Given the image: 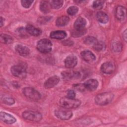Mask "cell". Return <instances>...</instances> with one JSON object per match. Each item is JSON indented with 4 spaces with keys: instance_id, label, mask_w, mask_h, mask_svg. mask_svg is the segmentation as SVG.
Masks as SVG:
<instances>
[{
    "instance_id": "9a60e30c",
    "label": "cell",
    "mask_w": 127,
    "mask_h": 127,
    "mask_svg": "<svg viewBox=\"0 0 127 127\" xmlns=\"http://www.w3.org/2000/svg\"><path fill=\"white\" fill-rule=\"evenodd\" d=\"M15 49L16 52L21 56H28L30 53V50L28 47L20 44L16 45Z\"/></svg>"
},
{
    "instance_id": "4fadbf2b",
    "label": "cell",
    "mask_w": 127,
    "mask_h": 127,
    "mask_svg": "<svg viewBox=\"0 0 127 127\" xmlns=\"http://www.w3.org/2000/svg\"><path fill=\"white\" fill-rule=\"evenodd\" d=\"M0 118L2 122L8 124H12L16 122V119L13 116L5 112H0Z\"/></svg>"
},
{
    "instance_id": "cb8c5ba5",
    "label": "cell",
    "mask_w": 127,
    "mask_h": 127,
    "mask_svg": "<svg viewBox=\"0 0 127 127\" xmlns=\"http://www.w3.org/2000/svg\"><path fill=\"white\" fill-rule=\"evenodd\" d=\"M64 1L62 0H53L50 1L51 7L53 9H59L61 8L63 4Z\"/></svg>"
},
{
    "instance_id": "52a82bcc",
    "label": "cell",
    "mask_w": 127,
    "mask_h": 127,
    "mask_svg": "<svg viewBox=\"0 0 127 127\" xmlns=\"http://www.w3.org/2000/svg\"><path fill=\"white\" fill-rule=\"evenodd\" d=\"M55 116L62 120H67L70 119L72 116V113L70 111L58 109L55 111Z\"/></svg>"
},
{
    "instance_id": "d6a6232c",
    "label": "cell",
    "mask_w": 127,
    "mask_h": 127,
    "mask_svg": "<svg viewBox=\"0 0 127 127\" xmlns=\"http://www.w3.org/2000/svg\"><path fill=\"white\" fill-rule=\"evenodd\" d=\"M67 97L69 98H74L75 97V93L72 90H68L67 91Z\"/></svg>"
},
{
    "instance_id": "d4e9b609",
    "label": "cell",
    "mask_w": 127,
    "mask_h": 127,
    "mask_svg": "<svg viewBox=\"0 0 127 127\" xmlns=\"http://www.w3.org/2000/svg\"><path fill=\"white\" fill-rule=\"evenodd\" d=\"M86 33V30L82 29H75L73 30L71 33V36L73 37H79L84 35Z\"/></svg>"
},
{
    "instance_id": "d590c367",
    "label": "cell",
    "mask_w": 127,
    "mask_h": 127,
    "mask_svg": "<svg viewBox=\"0 0 127 127\" xmlns=\"http://www.w3.org/2000/svg\"><path fill=\"white\" fill-rule=\"evenodd\" d=\"M4 21V20H3V18L2 17H0V27H2V26L3 25V24L4 23V21Z\"/></svg>"
},
{
    "instance_id": "9c48e42d",
    "label": "cell",
    "mask_w": 127,
    "mask_h": 127,
    "mask_svg": "<svg viewBox=\"0 0 127 127\" xmlns=\"http://www.w3.org/2000/svg\"><path fill=\"white\" fill-rule=\"evenodd\" d=\"M60 81V78L57 75H54L48 78L44 83V87L46 88L54 87L58 84Z\"/></svg>"
},
{
    "instance_id": "ffe728a7",
    "label": "cell",
    "mask_w": 127,
    "mask_h": 127,
    "mask_svg": "<svg viewBox=\"0 0 127 127\" xmlns=\"http://www.w3.org/2000/svg\"><path fill=\"white\" fill-rule=\"evenodd\" d=\"M69 21V18L68 16L63 15L57 19L56 23L58 26L61 27L66 25Z\"/></svg>"
},
{
    "instance_id": "44dd1931",
    "label": "cell",
    "mask_w": 127,
    "mask_h": 127,
    "mask_svg": "<svg viewBox=\"0 0 127 127\" xmlns=\"http://www.w3.org/2000/svg\"><path fill=\"white\" fill-rule=\"evenodd\" d=\"M96 18L99 22L101 23H106L109 20L107 14L103 11H99L96 14Z\"/></svg>"
},
{
    "instance_id": "e0dca14e",
    "label": "cell",
    "mask_w": 127,
    "mask_h": 127,
    "mask_svg": "<svg viewBox=\"0 0 127 127\" xmlns=\"http://www.w3.org/2000/svg\"><path fill=\"white\" fill-rule=\"evenodd\" d=\"M50 37L55 39H63L66 36V33L63 30L53 31L50 33Z\"/></svg>"
},
{
    "instance_id": "7a4b0ae2",
    "label": "cell",
    "mask_w": 127,
    "mask_h": 127,
    "mask_svg": "<svg viewBox=\"0 0 127 127\" xmlns=\"http://www.w3.org/2000/svg\"><path fill=\"white\" fill-rule=\"evenodd\" d=\"M81 101L74 98H69L67 97L62 98L59 101V104L63 108L66 109H74L78 107Z\"/></svg>"
},
{
    "instance_id": "7402d4cb",
    "label": "cell",
    "mask_w": 127,
    "mask_h": 127,
    "mask_svg": "<svg viewBox=\"0 0 127 127\" xmlns=\"http://www.w3.org/2000/svg\"><path fill=\"white\" fill-rule=\"evenodd\" d=\"M50 3L49 1L43 0L40 2V10L44 13H47L50 12L51 8Z\"/></svg>"
},
{
    "instance_id": "5b68a950",
    "label": "cell",
    "mask_w": 127,
    "mask_h": 127,
    "mask_svg": "<svg viewBox=\"0 0 127 127\" xmlns=\"http://www.w3.org/2000/svg\"><path fill=\"white\" fill-rule=\"evenodd\" d=\"M22 116L24 119L33 122H39L42 118V115L40 113L29 110L23 112Z\"/></svg>"
},
{
    "instance_id": "83f0119b",
    "label": "cell",
    "mask_w": 127,
    "mask_h": 127,
    "mask_svg": "<svg viewBox=\"0 0 127 127\" xmlns=\"http://www.w3.org/2000/svg\"><path fill=\"white\" fill-rule=\"evenodd\" d=\"M104 3L103 0H95L93 1L92 6L95 9H100L103 7Z\"/></svg>"
},
{
    "instance_id": "ba28073f",
    "label": "cell",
    "mask_w": 127,
    "mask_h": 127,
    "mask_svg": "<svg viewBox=\"0 0 127 127\" xmlns=\"http://www.w3.org/2000/svg\"><path fill=\"white\" fill-rule=\"evenodd\" d=\"M64 63V65L66 68H73L77 64V57L74 55H69L65 58Z\"/></svg>"
},
{
    "instance_id": "d6986e66",
    "label": "cell",
    "mask_w": 127,
    "mask_h": 127,
    "mask_svg": "<svg viewBox=\"0 0 127 127\" xmlns=\"http://www.w3.org/2000/svg\"><path fill=\"white\" fill-rule=\"evenodd\" d=\"M86 24V20L83 17H79L74 22V27L75 29H84Z\"/></svg>"
},
{
    "instance_id": "2e32d148",
    "label": "cell",
    "mask_w": 127,
    "mask_h": 127,
    "mask_svg": "<svg viewBox=\"0 0 127 127\" xmlns=\"http://www.w3.org/2000/svg\"><path fill=\"white\" fill-rule=\"evenodd\" d=\"M25 30L29 34L34 36H38L42 34V31L40 29L31 25H27L25 27Z\"/></svg>"
},
{
    "instance_id": "836d02e7",
    "label": "cell",
    "mask_w": 127,
    "mask_h": 127,
    "mask_svg": "<svg viewBox=\"0 0 127 127\" xmlns=\"http://www.w3.org/2000/svg\"><path fill=\"white\" fill-rule=\"evenodd\" d=\"M51 18V17H41L39 18V19L38 20V21L40 23H44L45 21L47 22V21L49 20Z\"/></svg>"
},
{
    "instance_id": "603a6c76",
    "label": "cell",
    "mask_w": 127,
    "mask_h": 127,
    "mask_svg": "<svg viewBox=\"0 0 127 127\" xmlns=\"http://www.w3.org/2000/svg\"><path fill=\"white\" fill-rule=\"evenodd\" d=\"M0 37L1 42L5 44H10L12 43L13 40V38L11 36L6 34H1Z\"/></svg>"
},
{
    "instance_id": "f1b7e54d",
    "label": "cell",
    "mask_w": 127,
    "mask_h": 127,
    "mask_svg": "<svg viewBox=\"0 0 127 127\" xmlns=\"http://www.w3.org/2000/svg\"><path fill=\"white\" fill-rule=\"evenodd\" d=\"M78 11V8L75 6H71L67 9V12L69 15H75Z\"/></svg>"
},
{
    "instance_id": "1f68e13d",
    "label": "cell",
    "mask_w": 127,
    "mask_h": 127,
    "mask_svg": "<svg viewBox=\"0 0 127 127\" xmlns=\"http://www.w3.org/2000/svg\"><path fill=\"white\" fill-rule=\"evenodd\" d=\"M33 1H32V0H21V2L22 5L24 7L27 8H29L31 6V5L32 3L33 2Z\"/></svg>"
},
{
    "instance_id": "3957f363",
    "label": "cell",
    "mask_w": 127,
    "mask_h": 127,
    "mask_svg": "<svg viewBox=\"0 0 127 127\" xmlns=\"http://www.w3.org/2000/svg\"><path fill=\"white\" fill-rule=\"evenodd\" d=\"M23 95L28 99L33 101H37L41 98L40 93L34 88L30 87H26L23 89Z\"/></svg>"
},
{
    "instance_id": "4dcf8cb0",
    "label": "cell",
    "mask_w": 127,
    "mask_h": 127,
    "mask_svg": "<svg viewBox=\"0 0 127 127\" xmlns=\"http://www.w3.org/2000/svg\"><path fill=\"white\" fill-rule=\"evenodd\" d=\"M2 101L5 104L7 105H12L14 104L15 103V101L14 99L9 96L4 97L3 99H2Z\"/></svg>"
},
{
    "instance_id": "277c9868",
    "label": "cell",
    "mask_w": 127,
    "mask_h": 127,
    "mask_svg": "<svg viewBox=\"0 0 127 127\" xmlns=\"http://www.w3.org/2000/svg\"><path fill=\"white\" fill-rule=\"evenodd\" d=\"M36 47L37 50L41 53L46 54L52 50V44L49 40L42 39L37 42Z\"/></svg>"
},
{
    "instance_id": "ac0fdd59",
    "label": "cell",
    "mask_w": 127,
    "mask_h": 127,
    "mask_svg": "<svg viewBox=\"0 0 127 127\" xmlns=\"http://www.w3.org/2000/svg\"><path fill=\"white\" fill-rule=\"evenodd\" d=\"M63 78L64 79L68 80L72 78H78L80 77V73L78 72L73 71H64L62 73Z\"/></svg>"
},
{
    "instance_id": "8992f818",
    "label": "cell",
    "mask_w": 127,
    "mask_h": 127,
    "mask_svg": "<svg viewBox=\"0 0 127 127\" xmlns=\"http://www.w3.org/2000/svg\"><path fill=\"white\" fill-rule=\"evenodd\" d=\"M10 71L13 75L18 78H23L26 76V68L21 65H15L12 66L11 67Z\"/></svg>"
},
{
    "instance_id": "8fae6325",
    "label": "cell",
    "mask_w": 127,
    "mask_h": 127,
    "mask_svg": "<svg viewBox=\"0 0 127 127\" xmlns=\"http://www.w3.org/2000/svg\"><path fill=\"white\" fill-rule=\"evenodd\" d=\"M115 69L114 64L110 62H107L103 63L101 66V70L104 73L111 74Z\"/></svg>"
},
{
    "instance_id": "484cf974",
    "label": "cell",
    "mask_w": 127,
    "mask_h": 127,
    "mask_svg": "<svg viewBox=\"0 0 127 127\" xmlns=\"http://www.w3.org/2000/svg\"><path fill=\"white\" fill-rule=\"evenodd\" d=\"M93 47L95 50L97 51H101L104 50L105 49L106 45L105 43L102 42L97 41V42L93 45Z\"/></svg>"
},
{
    "instance_id": "7c38bea8",
    "label": "cell",
    "mask_w": 127,
    "mask_h": 127,
    "mask_svg": "<svg viewBox=\"0 0 127 127\" xmlns=\"http://www.w3.org/2000/svg\"><path fill=\"white\" fill-rule=\"evenodd\" d=\"M80 55L82 59L88 63L93 62L96 60L95 56L90 51L85 50L82 51L80 53Z\"/></svg>"
},
{
    "instance_id": "30bf717a",
    "label": "cell",
    "mask_w": 127,
    "mask_h": 127,
    "mask_svg": "<svg viewBox=\"0 0 127 127\" xmlns=\"http://www.w3.org/2000/svg\"><path fill=\"white\" fill-rule=\"evenodd\" d=\"M83 85L84 88L88 90L93 91L97 89L98 86V82L95 79H90L85 81Z\"/></svg>"
},
{
    "instance_id": "5bb4252c",
    "label": "cell",
    "mask_w": 127,
    "mask_h": 127,
    "mask_svg": "<svg viewBox=\"0 0 127 127\" xmlns=\"http://www.w3.org/2000/svg\"><path fill=\"white\" fill-rule=\"evenodd\" d=\"M126 8L123 6H118L116 10V17L119 20H123L126 16Z\"/></svg>"
},
{
    "instance_id": "6da1fadb",
    "label": "cell",
    "mask_w": 127,
    "mask_h": 127,
    "mask_svg": "<svg viewBox=\"0 0 127 127\" xmlns=\"http://www.w3.org/2000/svg\"><path fill=\"white\" fill-rule=\"evenodd\" d=\"M114 98V94L111 92H106L98 94L95 98L96 104L104 106L111 103Z\"/></svg>"
},
{
    "instance_id": "4316f807",
    "label": "cell",
    "mask_w": 127,
    "mask_h": 127,
    "mask_svg": "<svg viewBox=\"0 0 127 127\" xmlns=\"http://www.w3.org/2000/svg\"><path fill=\"white\" fill-rule=\"evenodd\" d=\"M97 40L94 37L88 36L86 37L84 40V43L87 45H94L97 42Z\"/></svg>"
},
{
    "instance_id": "e575fe53",
    "label": "cell",
    "mask_w": 127,
    "mask_h": 127,
    "mask_svg": "<svg viewBox=\"0 0 127 127\" xmlns=\"http://www.w3.org/2000/svg\"><path fill=\"white\" fill-rule=\"evenodd\" d=\"M123 38L125 41H127V30H125L123 32Z\"/></svg>"
},
{
    "instance_id": "f546056e",
    "label": "cell",
    "mask_w": 127,
    "mask_h": 127,
    "mask_svg": "<svg viewBox=\"0 0 127 127\" xmlns=\"http://www.w3.org/2000/svg\"><path fill=\"white\" fill-rule=\"evenodd\" d=\"M112 49L116 52H120L122 51V44L119 42H115L112 44Z\"/></svg>"
}]
</instances>
